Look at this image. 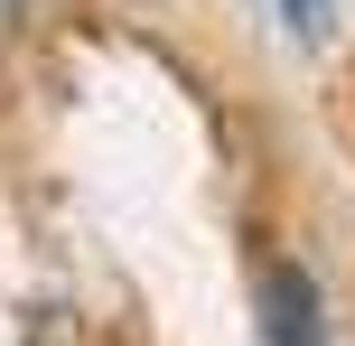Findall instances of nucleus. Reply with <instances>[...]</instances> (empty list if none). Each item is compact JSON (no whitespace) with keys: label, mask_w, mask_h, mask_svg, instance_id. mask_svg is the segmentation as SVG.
<instances>
[{"label":"nucleus","mask_w":355,"mask_h":346,"mask_svg":"<svg viewBox=\"0 0 355 346\" xmlns=\"http://www.w3.org/2000/svg\"><path fill=\"white\" fill-rule=\"evenodd\" d=\"M252 309H262V346H327V300H318V272L309 262H262L252 281Z\"/></svg>","instance_id":"f257e3e1"},{"label":"nucleus","mask_w":355,"mask_h":346,"mask_svg":"<svg viewBox=\"0 0 355 346\" xmlns=\"http://www.w3.org/2000/svg\"><path fill=\"white\" fill-rule=\"evenodd\" d=\"M0 19H19V0H0Z\"/></svg>","instance_id":"7ed1b4c3"},{"label":"nucleus","mask_w":355,"mask_h":346,"mask_svg":"<svg viewBox=\"0 0 355 346\" xmlns=\"http://www.w3.org/2000/svg\"><path fill=\"white\" fill-rule=\"evenodd\" d=\"M271 19H281V28L300 37V47H318V37L337 28V0H271Z\"/></svg>","instance_id":"f03ea898"}]
</instances>
